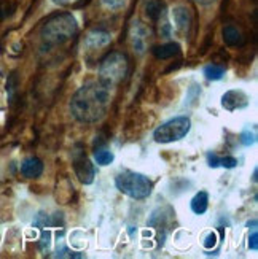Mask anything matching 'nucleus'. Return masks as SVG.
<instances>
[{
	"label": "nucleus",
	"instance_id": "f257e3e1",
	"mask_svg": "<svg viewBox=\"0 0 258 259\" xmlns=\"http://www.w3.org/2000/svg\"><path fill=\"white\" fill-rule=\"evenodd\" d=\"M110 107V88L100 81L82 86L70 99V113L82 124H94L100 121Z\"/></svg>",
	"mask_w": 258,
	"mask_h": 259
},
{
	"label": "nucleus",
	"instance_id": "f03ea898",
	"mask_svg": "<svg viewBox=\"0 0 258 259\" xmlns=\"http://www.w3.org/2000/svg\"><path fill=\"white\" fill-rule=\"evenodd\" d=\"M77 32H78L77 19L70 13H59L51 16L45 22L40 30V38L43 47L54 48L69 41L72 37L77 35Z\"/></svg>",
	"mask_w": 258,
	"mask_h": 259
},
{
	"label": "nucleus",
	"instance_id": "7ed1b4c3",
	"mask_svg": "<svg viewBox=\"0 0 258 259\" xmlns=\"http://www.w3.org/2000/svg\"><path fill=\"white\" fill-rule=\"evenodd\" d=\"M115 186L120 193L125 196L143 200L152 196L153 193V182L143 174L134 172V170H123L115 177Z\"/></svg>",
	"mask_w": 258,
	"mask_h": 259
},
{
	"label": "nucleus",
	"instance_id": "20e7f679",
	"mask_svg": "<svg viewBox=\"0 0 258 259\" xmlns=\"http://www.w3.org/2000/svg\"><path fill=\"white\" fill-rule=\"evenodd\" d=\"M128 70L129 62L126 54L114 51L107 54L99 65V81L107 88H114L125 80Z\"/></svg>",
	"mask_w": 258,
	"mask_h": 259
},
{
	"label": "nucleus",
	"instance_id": "39448f33",
	"mask_svg": "<svg viewBox=\"0 0 258 259\" xmlns=\"http://www.w3.org/2000/svg\"><path fill=\"white\" fill-rule=\"evenodd\" d=\"M192 129V119L188 116H177L163 122L160 127L153 132V139L156 143H172L187 137Z\"/></svg>",
	"mask_w": 258,
	"mask_h": 259
},
{
	"label": "nucleus",
	"instance_id": "423d86ee",
	"mask_svg": "<svg viewBox=\"0 0 258 259\" xmlns=\"http://www.w3.org/2000/svg\"><path fill=\"white\" fill-rule=\"evenodd\" d=\"M174 218V210L171 207H164V208H158L152 213L150 221H149V226L152 229H155L158 232V242L163 246L164 245V239L167 232H169V226H171V221Z\"/></svg>",
	"mask_w": 258,
	"mask_h": 259
},
{
	"label": "nucleus",
	"instance_id": "0eeeda50",
	"mask_svg": "<svg viewBox=\"0 0 258 259\" xmlns=\"http://www.w3.org/2000/svg\"><path fill=\"white\" fill-rule=\"evenodd\" d=\"M73 172L78 178V182L83 185H91L94 182L96 177V167L94 164L89 161V157H86V154L80 153L75 154L73 157Z\"/></svg>",
	"mask_w": 258,
	"mask_h": 259
},
{
	"label": "nucleus",
	"instance_id": "6e6552de",
	"mask_svg": "<svg viewBox=\"0 0 258 259\" xmlns=\"http://www.w3.org/2000/svg\"><path fill=\"white\" fill-rule=\"evenodd\" d=\"M249 104H250V97L242 89H231V91H227L222 96V107L227 111L242 110L245 107H249Z\"/></svg>",
	"mask_w": 258,
	"mask_h": 259
},
{
	"label": "nucleus",
	"instance_id": "1a4fd4ad",
	"mask_svg": "<svg viewBox=\"0 0 258 259\" xmlns=\"http://www.w3.org/2000/svg\"><path fill=\"white\" fill-rule=\"evenodd\" d=\"M149 37H150L149 29L145 27L140 21H134L129 30V40H131L134 51L139 54L145 53V50L149 47Z\"/></svg>",
	"mask_w": 258,
	"mask_h": 259
},
{
	"label": "nucleus",
	"instance_id": "9d476101",
	"mask_svg": "<svg viewBox=\"0 0 258 259\" xmlns=\"http://www.w3.org/2000/svg\"><path fill=\"white\" fill-rule=\"evenodd\" d=\"M112 41L110 33L102 30V29H94V30H89L85 38H83V48L91 51V50H100V48H105L108 47Z\"/></svg>",
	"mask_w": 258,
	"mask_h": 259
},
{
	"label": "nucleus",
	"instance_id": "9b49d317",
	"mask_svg": "<svg viewBox=\"0 0 258 259\" xmlns=\"http://www.w3.org/2000/svg\"><path fill=\"white\" fill-rule=\"evenodd\" d=\"M172 21H174V26L178 32H188L190 27H192L193 18L187 7L178 5L172 10Z\"/></svg>",
	"mask_w": 258,
	"mask_h": 259
},
{
	"label": "nucleus",
	"instance_id": "f8f14e48",
	"mask_svg": "<svg viewBox=\"0 0 258 259\" xmlns=\"http://www.w3.org/2000/svg\"><path fill=\"white\" fill-rule=\"evenodd\" d=\"M21 174L26 178H39L43 174V162L39 157H27L21 164Z\"/></svg>",
	"mask_w": 258,
	"mask_h": 259
},
{
	"label": "nucleus",
	"instance_id": "ddd939ff",
	"mask_svg": "<svg viewBox=\"0 0 258 259\" xmlns=\"http://www.w3.org/2000/svg\"><path fill=\"white\" fill-rule=\"evenodd\" d=\"M207 157V165L210 168H217V167H223V168H234L238 165V159L233 156H218L217 153L209 151L206 154Z\"/></svg>",
	"mask_w": 258,
	"mask_h": 259
},
{
	"label": "nucleus",
	"instance_id": "4468645a",
	"mask_svg": "<svg viewBox=\"0 0 258 259\" xmlns=\"http://www.w3.org/2000/svg\"><path fill=\"white\" fill-rule=\"evenodd\" d=\"M153 54H155V58L156 59H171L174 58V56L177 54H180V45L178 43H164L161 45V47H155L153 48Z\"/></svg>",
	"mask_w": 258,
	"mask_h": 259
},
{
	"label": "nucleus",
	"instance_id": "2eb2a0df",
	"mask_svg": "<svg viewBox=\"0 0 258 259\" xmlns=\"http://www.w3.org/2000/svg\"><path fill=\"white\" fill-rule=\"evenodd\" d=\"M190 207H192V211L196 213V215H204L209 208V194L206 191H199L196 193L190 202Z\"/></svg>",
	"mask_w": 258,
	"mask_h": 259
},
{
	"label": "nucleus",
	"instance_id": "dca6fc26",
	"mask_svg": "<svg viewBox=\"0 0 258 259\" xmlns=\"http://www.w3.org/2000/svg\"><path fill=\"white\" fill-rule=\"evenodd\" d=\"M223 41H225L228 47H241L244 43L242 32L236 26H227L223 29Z\"/></svg>",
	"mask_w": 258,
	"mask_h": 259
},
{
	"label": "nucleus",
	"instance_id": "f3484780",
	"mask_svg": "<svg viewBox=\"0 0 258 259\" xmlns=\"http://www.w3.org/2000/svg\"><path fill=\"white\" fill-rule=\"evenodd\" d=\"M145 13L153 21H160L166 15V5L163 0H150L145 5Z\"/></svg>",
	"mask_w": 258,
	"mask_h": 259
},
{
	"label": "nucleus",
	"instance_id": "a211bd4d",
	"mask_svg": "<svg viewBox=\"0 0 258 259\" xmlns=\"http://www.w3.org/2000/svg\"><path fill=\"white\" fill-rule=\"evenodd\" d=\"M203 75L209 81H220L225 76V67L217 65V64H209L203 69Z\"/></svg>",
	"mask_w": 258,
	"mask_h": 259
},
{
	"label": "nucleus",
	"instance_id": "6ab92c4d",
	"mask_svg": "<svg viewBox=\"0 0 258 259\" xmlns=\"http://www.w3.org/2000/svg\"><path fill=\"white\" fill-rule=\"evenodd\" d=\"M94 161L99 165L105 167V165H110L112 162L115 161V154L108 148H97V150H94Z\"/></svg>",
	"mask_w": 258,
	"mask_h": 259
},
{
	"label": "nucleus",
	"instance_id": "aec40b11",
	"mask_svg": "<svg viewBox=\"0 0 258 259\" xmlns=\"http://www.w3.org/2000/svg\"><path fill=\"white\" fill-rule=\"evenodd\" d=\"M239 142L244 146H252V145H255V142H256V134H255V131H252V132H250V129L242 131L241 135H239Z\"/></svg>",
	"mask_w": 258,
	"mask_h": 259
},
{
	"label": "nucleus",
	"instance_id": "412c9836",
	"mask_svg": "<svg viewBox=\"0 0 258 259\" xmlns=\"http://www.w3.org/2000/svg\"><path fill=\"white\" fill-rule=\"evenodd\" d=\"M54 257H67V259H75V257H83L85 254L80 253V251H73L70 248H67V246H62V248H59L58 251H56V254H53Z\"/></svg>",
	"mask_w": 258,
	"mask_h": 259
},
{
	"label": "nucleus",
	"instance_id": "4be33fe9",
	"mask_svg": "<svg viewBox=\"0 0 258 259\" xmlns=\"http://www.w3.org/2000/svg\"><path fill=\"white\" fill-rule=\"evenodd\" d=\"M217 242H218L217 232H209V234L206 235V239H204L203 245H204V248H206V250H212V248H214V246L217 245Z\"/></svg>",
	"mask_w": 258,
	"mask_h": 259
},
{
	"label": "nucleus",
	"instance_id": "5701e85b",
	"mask_svg": "<svg viewBox=\"0 0 258 259\" xmlns=\"http://www.w3.org/2000/svg\"><path fill=\"white\" fill-rule=\"evenodd\" d=\"M100 2L108 10H120L126 5V0H100Z\"/></svg>",
	"mask_w": 258,
	"mask_h": 259
},
{
	"label": "nucleus",
	"instance_id": "b1692460",
	"mask_svg": "<svg viewBox=\"0 0 258 259\" xmlns=\"http://www.w3.org/2000/svg\"><path fill=\"white\" fill-rule=\"evenodd\" d=\"M40 250L42 251H48L50 250V246H51V234L47 231V232H42V237H40Z\"/></svg>",
	"mask_w": 258,
	"mask_h": 259
},
{
	"label": "nucleus",
	"instance_id": "393cba45",
	"mask_svg": "<svg viewBox=\"0 0 258 259\" xmlns=\"http://www.w3.org/2000/svg\"><path fill=\"white\" fill-rule=\"evenodd\" d=\"M249 250H252V251L258 250V234H256V231H253L252 235L249 237Z\"/></svg>",
	"mask_w": 258,
	"mask_h": 259
},
{
	"label": "nucleus",
	"instance_id": "a878e982",
	"mask_svg": "<svg viewBox=\"0 0 258 259\" xmlns=\"http://www.w3.org/2000/svg\"><path fill=\"white\" fill-rule=\"evenodd\" d=\"M53 2L56 5H59V7H69V5H73L77 2H80V0H53Z\"/></svg>",
	"mask_w": 258,
	"mask_h": 259
},
{
	"label": "nucleus",
	"instance_id": "bb28decb",
	"mask_svg": "<svg viewBox=\"0 0 258 259\" xmlns=\"http://www.w3.org/2000/svg\"><path fill=\"white\" fill-rule=\"evenodd\" d=\"M252 180H253V183H256V182H258V168H255V170H253V177H252Z\"/></svg>",
	"mask_w": 258,
	"mask_h": 259
},
{
	"label": "nucleus",
	"instance_id": "cd10ccee",
	"mask_svg": "<svg viewBox=\"0 0 258 259\" xmlns=\"http://www.w3.org/2000/svg\"><path fill=\"white\" fill-rule=\"evenodd\" d=\"M203 2H210V0H203Z\"/></svg>",
	"mask_w": 258,
	"mask_h": 259
}]
</instances>
